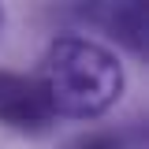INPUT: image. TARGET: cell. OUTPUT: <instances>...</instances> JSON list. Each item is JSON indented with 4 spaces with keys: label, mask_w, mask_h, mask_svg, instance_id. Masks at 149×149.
<instances>
[{
    "label": "cell",
    "mask_w": 149,
    "mask_h": 149,
    "mask_svg": "<svg viewBox=\"0 0 149 149\" xmlns=\"http://www.w3.org/2000/svg\"><path fill=\"white\" fill-rule=\"evenodd\" d=\"M78 149H123V146H119V138H112V134H90L86 142H78Z\"/></svg>",
    "instance_id": "3"
},
{
    "label": "cell",
    "mask_w": 149,
    "mask_h": 149,
    "mask_svg": "<svg viewBox=\"0 0 149 149\" xmlns=\"http://www.w3.org/2000/svg\"><path fill=\"white\" fill-rule=\"evenodd\" d=\"M37 86L45 90L52 116L93 119L123 97V67L90 37H56L41 60Z\"/></svg>",
    "instance_id": "1"
},
{
    "label": "cell",
    "mask_w": 149,
    "mask_h": 149,
    "mask_svg": "<svg viewBox=\"0 0 149 149\" xmlns=\"http://www.w3.org/2000/svg\"><path fill=\"white\" fill-rule=\"evenodd\" d=\"M0 22H4V11H0Z\"/></svg>",
    "instance_id": "4"
},
{
    "label": "cell",
    "mask_w": 149,
    "mask_h": 149,
    "mask_svg": "<svg viewBox=\"0 0 149 149\" xmlns=\"http://www.w3.org/2000/svg\"><path fill=\"white\" fill-rule=\"evenodd\" d=\"M0 123L11 130H26V134H37L52 123V108L37 78L0 71Z\"/></svg>",
    "instance_id": "2"
}]
</instances>
